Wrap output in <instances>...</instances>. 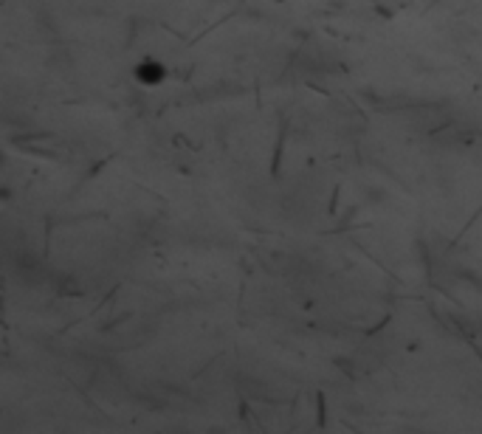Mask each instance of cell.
Segmentation results:
<instances>
[{"label":"cell","instance_id":"obj_1","mask_svg":"<svg viewBox=\"0 0 482 434\" xmlns=\"http://www.w3.org/2000/svg\"><path fill=\"white\" fill-rule=\"evenodd\" d=\"M139 79H144V82H158L161 76H164V68L158 65V62H144V65H139Z\"/></svg>","mask_w":482,"mask_h":434}]
</instances>
